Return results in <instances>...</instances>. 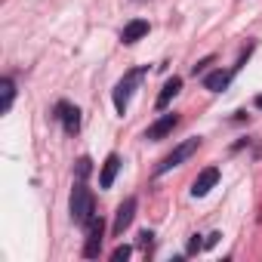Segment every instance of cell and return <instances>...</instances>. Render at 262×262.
<instances>
[{
	"mask_svg": "<svg viewBox=\"0 0 262 262\" xmlns=\"http://www.w3.org/2000/svg\"><path fill=\"white\" fill-rule=\"evenodd\" d=\"M151 237H155L151 231H142V234H139V244H142V247H148V244H151Z\"/></svg>",
	"mask_w": 262,
	"mask_h": 262,
	"instance_id": "18",
	"label": "cell"
},
{
	"mask_svg": "<svg viewBox=\"0 0 262 262\" xmlns=\"http://www.w3.org/2000/svg\"><path fill=\"white\" fill-rule=\"evenodd\" d=\"M129 253H133V250H129V247H126V244H123V247H117V250H114V253H111V259H114V262H123V259H126V256H129Z\"/></svg>",
	"mask_w": 262,
	"mask_h": 262,
	"instance_id": "15",
	"label": "cell"
},
{
	"mask_svg": "<svg viewBox=\"0 0 262 262\" xmlns=\"http://www.w3.org/2000/svg\"><path fill=\"white\" fill-rule=\"evenodd\" d=\"M136 216V198H126L120 207H117V216H114V234H123L129 228V222H133Z\"/></svg>",
	"mask_w": 262,
	"mask_h": 262,
	"instance_id": "6",
	"label": "cell"
},
{
	"mask_svg": "<svg viewBox=\"0 0 262 262\" xmlns=\"http://www.w3.org/2000/svg\"><path fill=\"white\" fill-rule=\"evenodd\" d=\"M90 170H93V161H90V158H80V161H77V179H86Z\"/></svg>",
	"mask_w": 262,
	"mask_h": 262,
	"instance_id": "14",
	"label": "cell"
},
{
	"mask_svg": "<svg viewBox=\"0 0 262 262\" xmlns=\"http://www.w3.org/2000/svg\"><path fill=\"white\" fill-rule=\"evenodd\" d=\"M102 231H105L102 216H93V219L86 222V247H83V256H86V259H96V256H99V247H102Z\"/></svg>",
	"mask_w": 262,
	"mask_h": 262,
	"instance_id": "4",
	"label": "cell"
},
{
	"mask_svg": "<svg viewBox=\"0 0 262 262\" xmlns=\"http://www.w3.org/2000/svg\"><path fill=\"white\" fill-rule=\"evenodd\" d=\"M142 68H136V71H129L117 86H114V108H117V114H126V105H129V96H133V90H136V83L142 80Z\"/></svg>",
	"mask_w": 262,
	"mask_h": 262,
	"instance_id": "2",
	"label": "cell"
},
{
	"mask_svg": "<svg viewBox=\"0 0 262 262\" xmlns=\"http://www.w3.org/2000/svg\"><path fill=\"white\" fill-rule=\"evenodd\" d=\"M145 34H148V22H145V19H133V22L120 31V40H123V43H136V40H142Z\"/></svg>",
	"mask_w": 262,
	"mask_h": 262,
	"instance_id": "9",
	"label": "cell"
},
{
	"mask_svg": "<svg viewBox=\"0 0 262 262\" xmlns=\"http://www.w3.org/2000/svg\"><path fill=\"white\" fill-rule=\"evenodd\" d=\"M179 123V117L176 114H164L158 123H151L148 126V133H145V139H151V142H158V139H164L167 133H173V126Z\"/></svg>",
	"mask_w": 262,
	"mask_h": 262,
	"instance_id": "7",
	"label": "cell"
},
{
	"mask_svg": "<svg viewBox=\"0 0 262 262\" xmlns=\"http://www.w3.org/2000/svg\"><path fill=\"white\" fill-rule=\"evenodd\" d=\"M117 170H120V158H117V155H108V158H105V164H102L99 185H102V188H111V185H114V176H117Z\"/></svg>",
	"mask_w": 262,
	"mask_h": 262,
	"instance_id": "10",
	"label": "cell"
},
{
	"mask_svg": "<svg viewBox=\"0 0 262 262\" xmlns=\"http://www.w3.org/2000/svg\"><path fill=\"white\" fill-rule=\"evenodd\" d=\"M0 93H4V105H0V111H10L13 108V99H16V83H13V77H4L0 80Z\"/></svg>",
	"mask_w": 262,
	"mask_h": 262,
	"instance_id": "13",
	"label": "cell"
},
{
	"mask_svg": "<svg viewBox=\"0 0 262 262\" xmlns=\"http://www.w3.org/2000/svg\"><path fill=\"white\" fill-rule=\"evenodd\" d=\"M228 83H231V71H222V68H219V71H210V74L204 77V86H207L210 93H222Z\"/></svg>",
	"mask_w": 262,
	"mask_h": 262,
	"instance_id": "11",
	"label": "cell"
},
{
	"mask_svg": "<svg viewBox=\"0 0 262 262\" xmlns=\"http://www.w3.org/2000/svg\"><path fill=\"white\" fill-rule=\"evenodd\" d=\"M179 90H182V77H170V80L164 83V90H161V96H158V108L164 111V108L170 105V99H173V96H176Z\"/></svg>",
	"mask_w": 262,
	"mask_h": 262,
	"instance_id": "12",
	"label": "cell"
},
{
	"mask_svg": "<svg viewBox=\"0 0 262 262\" xmlns=\"http://www.w3.org/2000/svg\"><path fill=\"white\" fill-rule=\"evenodd\" d=\"M256 108H262V96H256Z\"/></svg>",
	"mask_w": 262,
	"mask_h": 262,
	"instance_id": "19",
	"label": "cell"
},
{
	"mask_svg": "<svg viewBox=\"0 0 262 262\" xmlns=\"http://www.w3.org/2000/svg\"><path fill=\"white\" fill-rule=\"evenodd\" d=\"M96 216V210H93V191L83 185V179L74 185V191H71V219L77 222V225H86L90 219Z\"/></svg>",
	"mask_w": 262,
	"mask_h": 262,
	"instance_id": "1",
	"label": "cell"
},
{
	"mask_svg": "<svg viewBox=\"0 0 262 262\" xmlns=\"http://www.w3.org/2000/svg\"><path fill=\"white\" fill-rule=\"evenodd\" d=\"M198 250H204V241L194 234V237H191V244H188V253H198Z\"/></svg>",
	"mask_w": 262,
	"mask_h": 262,
	"instance_id": "16",
	"label": "cell"
},
{
	"mask_svg": "<svg viewBox=\"0 0 262 262\" xmlns=\"http://www.w3.org/2000/svg\"><path fill=\"white\" fill-rule=\"evenodd\" d=\"M198 145H201V139H188V142H182L173 155H167L164 161H161V167H158V176H164V173H170L173 167H179L182 161H188L194 151H198Z\"/></svg>",
	"mask_w": 262,
	"mask_h": 262,
	"instance_id": "3",
	"label": "cell"
},
{
	"mask_svg": "<svg viewBox=\"0 0 262 262\" xmlns=\"http://www.w3.org/2000/svg\"><path fill=\"white\" fill-rule=\"evenodd\" d=\"M219 237H222V234H219V231H213V234L204 241V247H216V244H219Z\"/></svg>",
	"mask_w": 262,
	"mask_h": 262,
	"instance_id": "17",
	"label": "cell"
},
{
	"mask_svg": "<svg viewBox=\"0 0 262 262\" xmlns=\"http://www.w3.org/2000/svg\"><path fill=\"white\" fill-rule=\"evenodd\" d=\"M56 117L62 120V126H65V133H68V136H74L77 129H80V111H77L74 105L59 102V105H56Z\"/></svg>",
	"mask_w": 262,
	"mask_h": 262,
	"instance_id": "5",
	"label": "cell"
},
{
	"mask_svg": "<svg viewBox=\"0 0 262 262\" xmlns=\"http://www.w3.org/2000/svg\"><path fill=\"white\" fill-rule=\"evenodd\" d=\"M216 182H219V170H216V167H207V170H204V173L194 179V185H191V194H194V198H204V194H207V191H210Z\"/></svg>",
	"mask_w": 262,
	"mask_h": 262,
	"instance_id": "8",
	"label": "cell"
}]
</instances>
